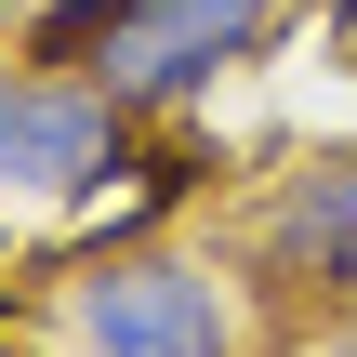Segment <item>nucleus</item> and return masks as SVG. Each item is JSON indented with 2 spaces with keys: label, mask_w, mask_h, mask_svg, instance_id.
I'll list each match as a JSON object with an SVG mask.
<instances>
[{
  "label": "nucleus",
  "mask_w": 357,
  "mask_h": 357,
  "mask_svg": "<svg viewBox=\"0 0 357 357\" xmlns=\"http://www.w3.org/2000/svg\"><path fill=\"white\" fill-rule=\"evenodd\" d=\"M278 13H291V0H40V13L13 26V53L93 79V93L132 106V119H185V106H212V93L278 40Z\"/></svg>",
  "instance_id": "nucleus-1"
},
{
  "label": "nucleus",
  "mask_w": 357,
  "mask_h": 357,
  "mask_svg": "<svg viewBox=\"0 0 357 357\" xmlns=\"http://www.w3.org/2000/svg\"><path fill=\"white\" fill-rule=\"evenodd\" d=\"M53 357H252V291H238V265H212V252L132 238V252L66 265V291H53Z\"/></svg>",
  "instance_id": "nucleus-2"
},
{
  "label": "nucleus",
  "mask_w": 357,
  "mask_h": 357,
  "mask_svg": "<svg viewBox=\"0 0 357 357\" xmlns=\"http://www.w3.org/2000/svg\"><path fill=\"white\" fill-rule=\"evenodd\" d=\"M132 159H146V119H132V106H106V93L66 79V66L0 53V225H13V212H79V199H106Z\"/></svg>",
  "instance_id": "nucleus-3"
},
{
  "label": "nucleus",
  "mask_w": 357,
  "mask_h": 357,
  "mask_svg": "<svg viewBox=\"0 0 357 357\" xmlns=\"http://www.w3.org/2000/svg\"><path fill=\"white\" fill-rule=\"evenodd\" d=\"M238 291H265V305H357V146H318V159H291L252 212H238Z\"/></svg>",
  "instance_id": "nucleus-4"
},
{
  "label": "nucleus",
  "mask_w": 357,
  "mask_h": 357,
  "mask_svg": "<svg viewBox=\"0 0 357 357\" xmlns=\"http://www.w3.org/2000/svg\"><path fill=\"white\" fill-rule=\"evenodd\" d=\"M0 40H13V0H0Z\"/></svg>",
  "instance_id": "nucleus-5"
}]
</instances>
